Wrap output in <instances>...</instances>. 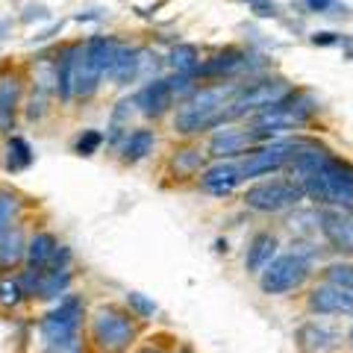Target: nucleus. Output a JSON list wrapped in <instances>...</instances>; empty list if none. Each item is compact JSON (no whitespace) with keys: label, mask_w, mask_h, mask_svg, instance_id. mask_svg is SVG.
Returning <instances> with one entry per match:
<instances>
[{"label":"nucleus","mask_w":353,"mask_h":353,"mask_svg":"<svg viewBox=\"0 0 353 353\" xmlns=\"http://www.w3.org/2000/svg\"><path fill=\"white\" fill-rule=\"evenodd\" d=\"M306 197L324 209H353V162L330 153L318 141L301 139V148L285 165Z\"/></svg>","instance_id":"nucleus-1"},{"label":"nucleus","mask_w":353,"mask_h":353,"mask_svg":"<svg viewBox=\"0 0 353 353\" xmlns=\"http://www.w3.org/2000/svg\"><path fill=\"white\" fill-rule=\"evenodd\" d=\"M245 83H212V85H201L185 97V101L176 103L174 109V132L176 136H201V132L218 130L227 124V106L230 101L239 94V88Z\"/></svg>","instance_id":"nucleus-2"},{"label":"nucleus","mask_w":353,"mask_h":353,"mask_svg":"<svg viewBox=\"0 0 353 353\" xmlns=\"http://www.w3.org/2000/svg\"><path fill=\"white\" fill-rule=\"evenodd\" d=\"M80 324H83V301L77 294H65L39 324L44 353H83Z\"/></svg>","instance_id":"nucleus-3"},{"label":"nucleus","mask_w":353,"mask_h":353,"mask_svg":"<svg viewBox=\"0 0 353 353\" xmlns=\"http://www.w3.org/2000/svg\"><path fill=\"white\" fill-rule=\"evenodd\" d=\"M94 347L101 353H127L136 341V315L121 306H101L88 324Z\"/></svg>","instance_id":"nucleus-4"},{"label":"nucleus","mask_w":353,"mask_h":353,"mask_svg":"<svg viewBox=\"0 0 353 353\" xmlns=\"http://www.w3.org/2000/svg\"><path fill=\"white\" fill-rule=\"evenodd\" d=\"M292 92H294V85L289 80H283V77H265V80L245 83L227 106V124H233L239 118H250L268 106H277Z\"/></svg>","instance_id":"nucleus-5"},{"label":"nucleus","mask_w":353,"mask_h":353,"mask_svg":"<svg viewBox=\"0 0 353 353\" xmlns=\"http://www.w3.org/2000/svg\"><path fill=\"white\" fill-rule=\"evenodd\" d=\"M306 197V192L297 185L292 176H277V180H259L253 183L250 189L245 192V206L253 209V212H262V215H277L285 212V209H294Z\"/></svg>","instance_id":"nucleus-6"},{"label":"nucleus","mask_w":353,"mask_h":353,"mask_svg":"<svg viewBox=\"0 0 353 353\" xmlns=\"http://www.w3.org/2000/svg\"><path fill=\"white\" fill-rule=\"evenodd\" d=\"M309 274H312L309 259L301 256L297 250H292V253H283V256H274V262L259 274V289H262V294L280 297V294L303 289Z\"/></svg>","instance_id":"nucleus-7"},{"label":"nucleus","mask_w":353,"mask_h":353,"mask_svg":"<svg viewBox=\"0 0 353 353\" xmlns=\"http://www.w3.org/2000/svg\"><path fill=\"white\" fill-rule=\"evenodd\" d=\"M301 148V139H274L265 141V145H256L248 157H241V174L245 180H253V176H265L271 171H280L292 162V157Z\"/></svg>","instance_id":"nucleus-8"},{"label":"nucleus","mask_w":353,"mask_h":353,"mask_svg":"<svg viewBox=\"0 0 353 353\" xmlns=\"http://www.w3.org/2000/svg\"><path fill=\"white\" fill-rule=\"evenodd\" d=\"M259 145L256 132L250 127H236V124H224L212 130L206 153L212 159H236V157H248V153Z\"/></svg>","instance_id":"nucleus-9"},{"label":"nucleus","mask_w":353,"mask_h":353,"mask_svg":"<svg viewBox=\"0 0 353 353\" xmlns=\"http://www.w3.org/2000/svg\"><path fill=\"white\" fill-rule=\"evenodd\" d=\"M306 309L312 315H353V294L336 283H318L306 294Z\"/></svg>","instance_id":"nucleus-10"},{"label":"nucleus","mask_w":353,"mask_h":353,"mask_svg":"<svg viewBox=\"0 0 353 353\" xmlns=\"http://www.w3.org/2000/svg\"><path fill=\"white\" fill-rule=\"evenodd\" d=\"M321 233L336 253L353 259V209H324Z\"/></svg>","instance_id":"nucleus-11"},{"label":"nucleus","mask_w":353,"mask_h":353,"mask_svg":"<svg viewBox=\"0 0 353 353\" xmlns=\"http://www.w3.org/2000/svg\"><path fill=\"white\" fill-rule=\"evenodd\" d=\"M245 180V174H241V165L239 162H230V159H215L209 168L201 171L197 176V185L212 194V197H227L239 189V183Z\"/></svg>","instance_id":"nucleus-12"},{"label":"nucleus","mask_w":353,"mask_h":353,"mask_svg":"<svg viewBox=\"0 0 353 353\" xmlns=\"http://www.w3.org/2000/svg\"><path fill=\"white\" fill-rule=\"evenodd\" d=\"M345 336L321 321H306L294 330V345L301 353H339Z\"/></svg>","instance_id":"nucleus-13"},{"label":"nucleus","mask_w":353,"mask_h":353,"mask_svg":"<svg viewBox=\"0 0 353 353\" xmlns=\"http://www.w3.org/2000/svg\"><path fill=\"white\" fill-rule=\"evenodd\" d=\"M174 103H180L176 101V94H174V88L168 83V77H157V80H148V85H141L139 88V94H136V109L145 118H162V115H168Z\"/></svg>","instance_id":"nucleus-14"},{"label":"nucleus","mask_w":353,"mask_h":353,"mask_svg":"<svg viewBox=\"0 0 353 353\" xmlns=\"http://www.w3.org/2000/svg\"><path fill=\"white\" fill-rule=\"evenodd\" d=\"M24 101V77L12 68L0 71V136L15 127V112Z\"/></svg>","instance_id":"nucleus-15"},{"label":"nucleus","mask_w":353,"mask_h":353,"mask_svg":"<svg viewBox=\"0 0 353 353\" xmlns=\"http://www.w3.org/2000/svg\"><path fill=\"white\" fill-rule=\"evenodd\" d=\"M206 157L209 153L201 150V145H180L171 150L168 157V171L174 180H192V176H197L203 168H206Z\"/></svg>","instance_id":"nucleus-16"},{"label":"nucleus","mask_w":353,"mask_h":353,"mask_svg":"<svg viewBox=\"0 0 353 353\" xmlns=\"http://www.w3.org/2000/svg\"><path fill=\"white\" fill-rule=\"evenodd\" d=\"M277 248H280V241H277V236H274V233H268V230L256 233V236L248 241V250H245V271L253 274V277H259V274L274 262V256H277Z\"/></svg>","instance_id":"nucleus-17"},{"label":"nucleus","mask_w":353,"mask_h":353,"mask_svg":"<svg viewBox=\"0 0 353 353\" xmlns=\"http://www.w3.org/2000/svg\"><path fill=\"white\" fill-rule=\"evenodd\" d=\"M245 65H248V53L245 50L227 48V50L215 53L212 59H203L194 77H201V80H224V77H233L239 68H245Z\"/></svg>","instance_id":"nucleus-18"},{"label":"nucleus","mask_w":353,"mask_h":353,"mask_svg":"<svg viewBox=\"0 0 353 353\" xmlns=\"http://www.w3.org/2000/svg\"><path fill=\"white\" fill-rule=\"evenodd\" d=\"M83 50L88 62L94 65L101 77H109L112 80V71H115V59H118V50H121V41L112 36H92L83 41Z\"/></svg>","instance_id":"nucleus-19"},{"label":"nucleus","mask_w":353,"mask_h":353,"mask_svg":"<svg viewBox=\"0 0 353 353\" xmlns=\"http://www.w3.org/2000/svg\"><path fill=\"white\" fill-rule=\"evenodd\" d=\"M77 57H80V44H62V48L57 50V97L62 103L74 101Z\"/></svg>","instance_id":"nucleus-20"},{"label":"nucleus","mask_w":353,"mask_h":353,"mask_svg":"<svg viewBox=\"0 0 353 353\" xmlns=\"http://www.w3.org/2000/svg\"><path fill=\"white\" fill-rule=\"evenodd\" d=\"M153 145H157V136H153V130L148 127H139V130H132L127 132V139L121 141V162L124 165H136L141 159H148L150 153H153Z\"/></svg>","instance_id":"nucleus-21"},{"label":"nucleus","mask_w":353,"mask_h":353,"mask_svg":"<svg viewBox=\"0 0 353 353\" xmlns=\"http://www.w3.org/2000/svg\"><path fill=\"white\" fill-rule=\"evenodd\" d=\"M103 77L101 71L94 68L92 62H88L83 44H80V57H77V74H74V101H88V97L97 94V88H101Z\"/></svg>","instance_id":"nucleus-22"},{"label":"nucleus","mask_w":353,"mask_h":353,"mask_svg":"<svg viewBox=\"0 0 353 353\" xmlns=\"http://www.w3.org/2000/svg\"><path fill=\"white\" fill-rule=\"evenodd\" d=\"M139 68H141V48H136V44H121L118 59H115V71H112V83L115 85L136 83Z\"/></svg>","instance_id":"nucleus-23"},{"label":"nucleus","mask_w":353,"mask_h":353,"mask_svg":"<svg viewBox=\"0 0 353 353\" xmlns=\"http://www.w3.org/2000/svg\"><path fill=\"white\" fill-rule=\"evenodd\" d=\"M57 250H59V241L53 233H36L30 241H27V265L30 268H48L50 259L57 256Z\"/></svg>","instance_id":"nucleus-24"},{"label":"nucleus","mask_w":353,"mask_h":353,"mask_svg":"<svg viewBox=\"0 0 353 353\" xmlns=\"http://www.w3.org/2000/svg\"><path fill=\"white\" fill-rule=\"evenodd\" d=\"M27 259V239L21 227H12L6 236H0V268L9 271Z\"/></svg>","instance_id":"nucleus-25"},{"label":"nucleus","mask_w":353,"mask_h":353,"mask_svg":"<svg viewBox=\"0 0 353 353\" xmlns=\"http://www.w3.org/2000/svg\"><path fill=\"white\" fill-rule=\"evenodd\" d=\"M32 159H36V153H32L30 141L24 136H9L6 139V171H24L32 165Z\"/></svg>","instance_id":"nucleus-26"},{"label":"nucleus","mask_w":353,"mask_h":353,"mask_svg":"<svg viewBox=\"0 0 353 353\" xmlns=\"http://www.w3.org/2000/svg\"><path fill=\"white\" fill-rule=\"evenodd\" d=\"M168 65L174 68V74H197V68H201V50L194 44H174L168 53Z\"/></svg>","instance_id":"nucleus-27"},{"label":"nucleus","mask_w":353,"mask_h":353,"mask_svg":"<svg viewBox=\"0 0 353 353\" xmlns=\"http://www.w3.org/2000/svg\"><path fill=\"white\" fill-rule=\"evenodd\" d=\"M21 194L12 192V189H0V236H6L12 224L18 221V212H21Z\"/></svg>","instance_id":"nucleus-28"},{"label":"nucleus","mask_w":353,"mask_h":353,"mask_svg":"<svg viewBox=\"0 0 353 353\" xmlns=\"http://www.w3.org/2000/svg\"><path fill=\"white\" fill-rule=\"evenodd\" d=\"M321 277H324L327 283L341 285L345 292H350V294H353V259H339V262L324 265Z\"/></svg>","instance_id":"nucleus-29"},{"label":"nucleus","mask_w":353,"mask_h":353,"mask_svg":"<svg viewBox=\"0 0 353 353\" xmlns=\"http://www.w3.org/2000/svg\"><path fill=\"white\" fill-rule=\"evenodd\" d=\"M24 297H27V292H24V285H21L18 277H0V306L15 309Z\"/></svg>","instance_id":"nucleus-30"},{"label":"nucleus","mask_w":353,"mask_h":353,"mask_svg":"<svg viewBox=\"0 0 353 353\" xmlns=\"http://www.w3.org/2000/svg\"><path fill=\"white\" fill-rule=\"evenodd\" d=\"M50 97H53V92L32 85V94H30V101H27V121H41L44 115H48Z\"/></svg>","instance_id":"nucleus-31"},{"label":"nucleus","mask_w":353,"mask_h":353,"mask_svg":"<svg viewBox=\"0 0 353 353\" xmlns=\"http://www.w3.org/2000/svg\"><path fill=\"white\" fill-rule=\"evenodd\" d=\"M124 301H127V309H130V312L136 315V318H141V321H148V318H153V315L159 312V306L153 303L148 294H141V292H127Z\"/></svg>","instance_id":"nucleus-32"},{"label":"nucleus","mask_w":353,"mask_h":353,"mask_svg":"<svg viewBox=\"0 0 353 353\" xmlns=\"http://www.w3.org/2000/svg\"><path fill=\"white\" fill-rule=\"evenodd\" d=\"M103 141H106V136L101 130H83L80 136H77V141H74V150L80 153V157H94V153L101 150Z\"/></svg>","instance_id":"nucleus-33"},{"label":"nucleus","mask_w":353,"mask_h":353,"mask_svg":"<svg viewBox=\"0 0 353 353\" xmlns=\"http://www.w3.org/2000/svg\"><path fill=\"white\" fill-rule=\"evenodd\" d=\"M312 44H318V48H330V44H341V36L339 32H315Z\"/></svg>","instance_id":"nucleus-34"},{"label":"nucleus","mask_w":353,"mask_h":353,"mask_svg":"<svg viewBox=\"0 0 353 353\" xmlns=\"http://www.w3.org/2000/svg\"><path fill=\"white\" fill-rule=\"evenodd\" d=\"M309 12H330L336 6V0H303Z\"/></svg>","instance_id":"nucleus-35"},{"label":"nucleus","mask_w":353,"mask_h":353,"mask_svg":"<svg viewBox=\"0 0 353 353\" xmlns=\"http://www.w3.org/2000/svg\"><path fill=\"white\" fill-rule=\"evenodd\" d=\"M32 18H39V21H44V18H50L48 15V9H44V6H27V12L24 15H21V21H24V24H30V21Z\"/></svg>","instance_id":"nucleus-36"},{"label":"nucleus","mask_w":353,"mask_h":353,"mask_svg":"<svg viewBox=\"0 0 353 353\" xmlns=\"http://www.w3.org/2000/svg\"><path fill=\"white\" fill-rule=\"evenodd\" d=\"M245 3L253 9V6H259V3H268V0H245Z\"/></svg>","instance_id":"nucleus-37"},{"label":"nucleus","mask_w":353,"mask_h":353,"mask_svg":"<svg viewBox=\"0 0 353 353\" xmlns=\"http://www.w3.org/2000/svg\"><path fill=\"white\" fill-rule=\"evenodd\" d=\"M139 353H162L159 347H145V350H139Z\"/></svg>","instance_id":"nucleus-38"},{"label":"nucleus","mask_w":353,"mask_h":353,"mask_svg":"<svg viewBox=\"0 0 353 353\" xmlns=\"http://www.w3.org/2000/svg\"><path fill=\"white\" fill-rule=\"evenodd\" d=\"M347 345H350V350H353V327H350V333H347Z\"/></svg>","instance_id":"nucleus-39"},{"label":"nucleus","mask_w":353,"mask_h":353,"mask_svg":"<svg viewBox=\"0 0 353 353\" xmlns=\"http://www.w3.org/2000/svg\"><path fill=\"white\" fill-rule=\"evenodd\" d=\"M3 32H6V24H3V21H0V36H3Z\"/></svg>","instance_id":"nucleus-40"}]
</instances>
